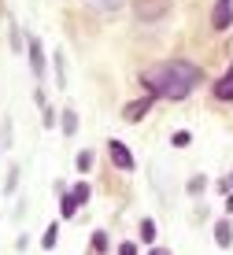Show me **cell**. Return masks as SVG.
<instances>
[{
    "label": "cell",
    "instance_id": "6da1fadb",
    "mask_svg": "<svg viewBox=\"0 0 233 255\" xmlns=\"http://www.w3.org/2000/svg\"><path fill=\"white\" fill-rule=\"evenodd\" d=\"M141 82L148 85L159 100H185L196 85H200V70L185 59H170V63H159L141 74Z\"/></svg>",
    "mask_w": 233,
    "mask_h": 255
},
{
    "label": "cell",
    "instance_id": "7a4b0ae2",
    "mask_svg": "<svg viewBox=\"0 0 233 255\" xmlns=\"http://www.w3.org/2000/svg\"><path fill=\"white\" fill-rule=\"evenodd\" d=\"M170 11V0H133V15L141 22H156Z\"/></svg>",
    "mask_w": 233,
    "mask_h": 255
},
{
    "label": "cell",
    "instance_id": "3957f363",
    "mask_svg": "<svg viewBox=\"0 0 233 255\" xmlns=\"http://www.w3.org/2000/svg\"><path fill=\"white\" fill-rule=\"evenodd\" d=\"M107 152H111V163L119 166V170H133V155H130V148L122 144V140H111Z\"/></svg>",
    "mask_w": 233,
    "mask_h": 255
},
{
    "label": "cell",
    "instance_id": "277c9868",
    "mask_svg": "<svg viewBox=\"0 0 233 255\" xmlns=\"http://www.w3.org/2000/svg\"><path fill=\"white\" fill-rule=\"evenodd\" d=\"M230 22H233V0H219L215 11H211V26L215 30H226Z\"/></svg>",
    "mask_w": 233,
    "mask_h": 255
},
{
    "label": "cell",
    "instance_id": "5b68a950",
    "mask_svg": "<svg viewBox=\"0 0 233 255\" xmlns=\"http://www.w3.org/2000/svg\"><path fill=\"white\" fill-rule=\"evenodd\" d=\"M30 41V67H33V78H44V52H41V41L37 37H26Z\"/></svg>",
    "mask_w": 233,
    "mask_h": 255
},
{
    "label": "cell",
    "instance_id": "8992f818",
    "mask_svg": "<svg viewBox=\"0 0 233 255\" xmlns=\"http://www.w3.org/2000/svg\"><path fill=\"white\" fill-rule=\"evenodd\" d=\"M215 100H233V63H230V70H226V78H219L215 82Z\"/></svg>",
    "mask_w": 233,
    "mask_h": 255
},
{
    "label": "cell",
    "instance_id": "52a82bcc",
    "mask_svg": "<svg viewBox=\"0 0 233 255\" xmlns=\"http://www.w3.org/2000/svg\"><path fill=\"white\" fill-rule=\"evenodd\" d=\"M152 100H156V96H145V100H137V104H130V108H126V111H122V115H126L130 122H137V119H141V115H145V111L152 108Z\"/></svg>",
    "mask_w": 233,
    "mask_h": 255
},
{
    "label": "cell",
    "instance_id": "ba28073f",
    "mask_svg": "<svg viewBox=\"0 0 233 255\" xmlns=\"http://www.w3.org/2000/svg\"><path fill=\"white\" fill-rule=\"evenodd\" d=\"M215 241H219L222 248H230V244H233V230H230V222H226V218H222V222L215 226Z\"/></svg>",
    "mask_w": 233,
    "mask_h": 255
},
{
    "label": "cell",
    "instance_id": "9c48e42d",
    "mask_svg": "<svg viewBox=\"0 0 233 255\" xmlns=\"http://www.w3.org/2000/svg\"><path fill=\"white\" fill-rule=\"evenodd\" d=\"M70 196H74V200H78V207H82L85 200H89V185H85V181H78V185H74V192H70Z\"/></svg>",
    "mask_w": 233,
    "mask_h": 255
},
{
    "label": "cell",
    "instance_id": "30bf717a",
    "mask_svg": "<svg viewBox=\"0 0 233 255\" xmlns=\"http://www.w3.org/2000/svg\"><path fill=\"white\" fill-rule=\"evenodd\" d=\"M78 129V115L74 111H63V133H74Z\"/></svg>",
    "mask_w": 233,
    "mask_h": 255
},
{
    "label": "cell",
    "instance_id": "8fae6325",
    "mask_svg": "<svg viewBox=\"0 0 233 255\" xmlns=\"http://www.w3.org/2000/svg\"><path fill=\"white\" fill-rule=\"evenodd\" d=\"M59 211H63V218H70V215L78 211V200H74V196H63V204H59Z\"/></svg>",
    "mask_w": 233,
    "mask_h": 255
},
{
    "label": "cell",
    "instance_id": "7c38bea8",
    "mask_svg": "<svg viewBox=\"0 0 233 255\" xmlns=\"http://www.w3.org/2000/svg\"><path fill=\"white\" fill-rule=\"evenodd\" d=\"M56 82H59V89L67 85V74H63V52H56Z\"/></svg>",
    "mask_w": 233,
    "mask_h": 255
},
{
    "label": "cell",
    "instance_id": "4fadbf2b",
    "mask_svg": "<svg viewBox=\"0 0 233 255\" xmlns=\"http://www.w3.org/2000/svg\"><path fill=\"white\" fill-rule=\"evenodd\" d=\"M93 252H107V233H93Z\"/></svg>",
    "mask_w": 233,
    "mask_h": 255
},
{
    "label": "cell",
    "instance_id": "5bb4252c",
    "mask_svg": "<svg viewBox=\"0 0 233 255\" xmlns=\"http://www.w3.org/2000/svg\"><path fill=\"white\" fill-rule=\"evenodd\" d=\"M89 166H93V152H82L78 155V170H89Z\"/></svg>",
    "mask_w": 233,
    "mask_h": 255
},
{
    "label": "cell",
    "instance_id": "9a60e30c",
    "mask_svg": "<svg viewBox=\"0 0 233 255\" xmlns=\"http://www.w3.org/2000/svg\"><path fill=\"white\" fill-rule=\"evenodd\" d=\"M141 237H145V241H152V237H156V226H152V222H141Z\"/></svg>",
    "mask_w": 233,
    "mask_h": 255
},
{
    "label": "cell",
    "instance_id": "2e32d148",
    "mask_svg": "<svg viewBox=\"0 0 233 255\" xmlns=\"http://www.w3.org/2000/svg\"><path fill=\"white\" fill-rule=\"evenodd\" d=\"M189 192H193V196H200V192H204V178H193L189 181Z\"/></svg>",
    "mask_w": 233,
    "mask_h": 255
},
{
    "label": "cell",
    "instance_id": "e0dca14e",
    "mask_svg": "<svg viewBox=\"0 0 233 255\" xmlns=\"http://www.w3.org/2000/svg\"><path fill=\"white\" fill-rule=\"evenodd\" d=\"M56 233H59L56 226H48V233H44V248H52V244H56Z\"/></svg>",
    "mask_w": 233,
    "mask_h": 255
},
{
    "label": "cell",
    "instance_id": "ac0fdd59",
    "mask_svg": "<svg viewBox=\"0 0 233 255\" xmlns=\"http://www.w3.org/2000/svg\"><path fill=\"white\" fill-rule=\"evenodd\" d=\"M119 255H137V248H133V244L126 241V244H119Z\"/></svg>",
    "mask_w": 233,
    "mask_h": 255
},
{
    "label": "cell",
    "instance_id": "d6986e66",
    "mask_svg": "<svg viewBox=\"0 0 233 255\" xmlns=\"http://www.w3.org/2000/svg\"><path fill=\"white\" fill-rule=\"evenodd\" d=\"M119 7V0H104V11H115Z\"/></svg>",
    "mask_w": 233,
    "mask_h": 255
},
{
    "label": "cell",
    "instance_id": "ffe728a7",
    "mask_svg": "<svg viewBox=\"0 0 233 255\" xmlns=\"http://www.w3.org/2000/svg\"><path fill=\"white\" fill-rule=\"evenodd\" d=\"M148 255H170V252H167V248H152Z\"/></svg>",
    "mask_w": 233,
    "mask_h": 255
},
{
    "label": "cell",
    "instance_id": "44dd1931",
    "mask_svg": "<svg viewBox=\"0 0 233 255\" xmlns=\"http://www.w3.org/2000/svg\"><path fill=\"white\" fill-rule=\"evenodd\" d=\"M0 144H4V129H0Z\"/></svg>",
    "mask_w": 233,
    "mask_h": 255
}]
</instances>
